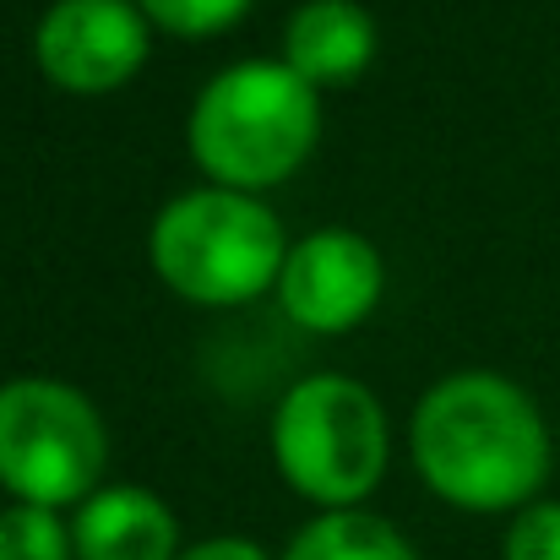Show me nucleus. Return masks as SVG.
<instances>
[{"label": "nucleus", "mask_w": 560, "mask_h": 560, "mask_svg": "<svg viewBox=\"0 0 560 560\" xmlns=\"http://www.w3.org/2000/svg\"><path fill=\"white\" fill-rule=\"evenodd\" d=\"M104 474V424L77 386L5 381L0 386V485L27 506L82 501Z\"/></svg>", "instance_id": "39448f33"}, {"label": "nucleus", "mask_w": 560, "mask_h": 560, "mask_svg": "<svg viewBox=\"0 0 560 560\" xmlns=\"http://www.w3.org/2000/svg\"><path fill=\"white\" fill-rule=\"evenodd\" d=\"M278 300L311 332H349L381 300V256L354 229H316L289 250Z\"/></svg>", "instance_id": "0eeeda50"}, {"label": "nucleus", "mask_w": 560, "mask_h": 560, "mask_svg": "<svg viewBox=\"0 0 560 560\" xmlns=\"http://www.w3.org/2000/svg\"><path fill=\"white\" fill-rule=\"evenodd\" d=\"M272 457L300 495H311L332 512H354V501L375 490V479L386 468L381 402L349 375L300 381L278 402Z\"/></svg>", "instance_id": "20e7f679"}, {"label": "nucleus", "mask_w": 560, "mask_h": 560, "mask_svg": "<svg viewBox=\"0 0 560 560\" xmlns=\"http://www.w3.org/2000/svg\"><path fill=\"white\" fill-rule=\"evenodd\" d=\"M180 560H267V550L250 545V539H201Z\"/></svg>", "instance_id": "4468645a"}, {"label": "nucleus", "mask_w": 560, "mask_h": 560, "mask_svg": "<svg viewBox=\"0 0 560 560\" xmlns=\"http://www.w3.org/2000/svg\"><path fill=\"white\" fill-rule=\"evenodd\" d=\"M283 66H294L311 88L316 82H349L371 66L375 22L360 0H305L289 16L283 33Z\"/></svg>", "instance_id": "1a4fd4ad"}, {"label": "nucleus", "mask_w": 560, "mask_h": 560, "mask_svg": "<svg viewBox=\"0 0 560 560\" xmlns=\"http://www.w3.org/2000/svg\"><path fill=\"white\" fill-rule=\"evenodd\" d=\"M283 560H419L408 539L371 512H327L294 534Z\"/></svg>", "instance_id": "9d476101"}, {"label": "nucleus", "mask_w": 560, "mask_h": 560, "mask_svg": "<svg viewBox=\"0 0 560 560\" xmlns=\"http://www.w3.org/2000/svg\"><path fill=\"white\" fill-rule=\"evenodd\" d=\"M38 71L66 93H109L148 60V16L131 0H55L33 38Z\"/></svg>", "instance_id": "423d86ee"}, {"label": "nucleus", "mask_w": 560, "mask_h": 560, "mask_svg": "<svg viewBox=\"0 0 560 560\" xmlns=\"http://www.w3.org/2000/svg\"><path fill=\"white\" fill-rule=\"evenodd\" d=\"M506 560H560V501H534L506 534Z\"/></svg>", "instance_id": "ddd939ff"}, {"label": "nucleus", "mask_w": 560, "mask_h": 560, "mask_svg": "<svg viewBox=\"0 0 560 560\" xmlns=\"http://www.w3.org/2000/svg\"><path fill=\"white\" fill-rule=\"evenodd\" d=\"M77 539L71 528H60V517L49 506H5L0 512V560H71Z\"/></svg>", "instance_id": "9b49d317"}, {"label": "nucleus", "mask_w": 560, "mask_h": 560, "mask_svg": "<svg viewBox=\"0 0 560 560\" xmlns=\"http://www.w3.org/2000/svg\"><path fill=\"white\" fill-rule=\"evenodd\" d=\"M316 88L294 66L245 60L212 77L190 109V153L223 190H256L294 175L316 148Z\"/></svg>", "instance_id": "f03ea898"}, {"label": "nucleus", "mask_w": 560, "mask_h": 560, "mask_svg": "<svg viewBox=\"0 0 560 560\" xmlns=\"http://www.w3.org/2000/svg\"><path fill=\"white\" fill-rule=\"evenodd\" d=\"M283 223L245 190H190L153 223L159 278L196 305H240L283 278Z\"/></svg>", "instance_id": "7ed1b4c3"}, {"label": "nucleus", "mask_w": 560, "mask_h": 560, "mask_svg": "<svg viewBox=\"0 0 560 560\" xmlns=\"http://www.w3.org/2000/svg\"><path fill=\"white\" fill-rule=\"evenodd\" d=\"M413 463L452 506L506 512L545 485L550 430L523 386L468 371L424 392L413 413Z\"/></svg>", "instance_id": "f257e3e1"}, {"label": "nucleus", "mask_w": 560, "mask_h": 560, "mask_svg": "<svg viewBox=\"0 0 560 560\" xmlns=\"http://www.w3.org/2000/svg\"><path fill=\"white\" fill-rule=\"evenodd\" d=\"M137 5H142V16H153L159 27L201 38V33H218V27L240 22L250 0H137Z\"/></svg>", "instance_id": "f8f14e48"}, {"label": "nucleus", "mask_w": 560, "mask_h": 560, "mask_svg": "<svg viewBox=\"0 0 560 560\" xmlns=\"http://www.w3.org/2000/svg\"><path fill=\"white\" fill-rule=\"evenodd\" d=\"M71 539H77V560H180L175 512L137 485H115L82 501Z\"/></svg>", "instance_id": "6e6552de"}]
</instances>
